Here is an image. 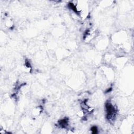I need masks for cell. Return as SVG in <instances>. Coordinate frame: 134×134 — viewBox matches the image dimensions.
Returning a JSON list of instances; mask_svg holds the SVG:
<instances>
[{
    "label": "cell",
    "mask_w": 134,
    "mask_h": 134,
    "mask_svg": "<svg viewBox=\"0 0 134 134\" xmlns=\"http://www.w3.org/2000/svg\"><path fill=\"white\" fill-rule=\"evenodd\" d=\"M91 131L93 134H96L98 133V128L96 126H93L91 128Z\"/></svg>",
    "instance_id": "3"
},
{
    "label": "cell",
    "mask_w": 134,
    "mask_h": 134,
    "mask_svg": "<svg viewBox=\"0 0 134 134\" xmlns=\"http://www.w3.org/2000/svg\"><path fill=\"white\" fill-rule=\"evenodd\" d=\"M68 121L67 118H64L63 120H61L58 121V124L59 126H60L62 128H65L68 125Z\"/></svg>",
    "instance_id": "2"
},
{
    "label": "cell",
    "mask_w": 134,
    "mask_h": 134,
    "mask_svg": "<svg viewBox=\"0 0 134 134\" xmlns=\"http://www.w3.org/2000/svg\"><path fill=\"white\" fill-rule=\"evenodd\" d=\"M106 113H107V118L108 120H113V118L115 117L116 110L113 105L110 102H107L105 104Z\"/></svg>",
    "instance_id": "1"
}]
</instances>
